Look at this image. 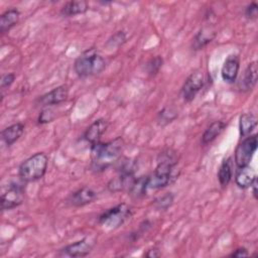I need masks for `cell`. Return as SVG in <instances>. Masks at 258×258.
Segmentation results:
<instances>
[{"label": "cell", "mask_w": 258, "mask_h": 258, "mask_svg": "<svg viewBox=\"0 0 258 258\" xmlns=\"http://www.w3.org/2000/svg\"><path fill=\"white\" fill-rule=\"evenodd\" d=\"M124 140L122 137H117L108 142H97L92 145L91 149V167L99 172L103 171L115 162H117L123 152Z\"/></svg>", "instance_id": "6da1fadb"}, {"label": "cell", "mask_w": 258, "mask_h": 258, "mask_svg": "<svg viewBox=\"0 0 258 258\" xmlns=\"http://www.w3.org/2000/svg\"><path fill=\"white\" fill-rule=\"evenodd\" d=\"M48 157L43 152H37L25 159L19 166L18 174L22 181L31 182L43 177L46 172Z\"/></svg>", "instance_id": "7a4b0ae2"}, {"label": "cell", "mask_w": 258, "mask_h": 258, "mask_svg": "<svg viewBox=\"0 0 258 258\" xmlns=\"http://www.w3.org/2000/svg\"><path fill=\"white\" fill-rule=\"evenodd\" d=\"M106 68L104 58L98 54L95 48H91L82 53L75 61L74 69L81 78L92 77L101 74Z\"/></svg>", "instance_id": "3957f363"}, {"label": "cell", "mask_w": 258, "mask_h": 258, "mask_svg": "<svg viewBox=\"0 0 258 258\" xmlns=\"http://www.w3.org/2000/svg\"><path fill=\"white\" fill-rule=\"evenodd\" d=\"M131 216V210L126 204H119L104 212L99 217V223L106 228L116 229Z\"/></svg>", "instance_id": "277c9868"}, {"label": "cell", "mask_w": 258, "mask_h": 258, "mask_svg": "<svg viewBox=\"0 0 258 258\" xmlns=\"http://www.w3.org/2000/svg\"><path fill=\"white\" fill-rule=\"evenodd\" d=\"M175 165H172L167 162L157 161V166L151 176H148V187L149 188H161L173 181L176 178L173 175V168Z\"/></svg>", "instance_id": "5b68a950"}, {"label": "cell", "mask_w": 258, "mask_h": 258, "mask_svg": "<svg viewBox=\"0 0 258 258\" xmlns=\"http://www.w3.org/2000/svg\"><path fill=\"white\" fill-rule=\"evenodd\" d=\"M257 135L246 136L240 142L235 150V162L238 167L249 165L256 149H257Z\"/></svg>", "instance_id": "8992f818"}, {"label": "cell", "mask_w": 258, "mask_h": 258, "mask_svg": "<svg viewBox=\"0 0 258 258\" xmlns=\"http://www.w3.org/2000/svg\"><path fill=\"white\" fill-rule=\"evenodd\" d=\"M204 86V75L201 71L191 73L184 81L181 88V95L185 102H190Z\"/></svg>", "instance_id": "52a82bcc"}, {"label": "cell", "mask_w": 258, "mask_h": 258, "mask_svg": "<svg viewBox=\"0 0 258 258\" xmlns=\"http://www.w3.org/2000/svg\"><path fill=\"white\" fill-rule=\"evenodd\" d=\"M24 187L20 184H12L7 191L1 196V210H11L23 203L24 200Z\"/></svg>", "instance_id": "ba28073f"}, {"label": "cell", "mask_w": 258, "mask_h": 258, "mask_svg": "<svg viewBox=\"0 0 258 258\" xmlns=\"http://www.w3.org/2000/svg\"><path fill=\"white\" fill-rule=\"evenodd\" d=\"M69 97V89L67 86H59L48 93L42 95L38 99V103L42 107H48L52 105H58L64 102Z\"/></svg>", "instance_id": "9c48e42d"}, {"label": "cell", "mask_w": 258, "mask_h": 258, "mask_svg": "<svg viewBox=\"0 0 258 258\" xmlns=\"http://www.w3.org/2000/svg\"><path fill=\"white\" fill-rule=\"evenodd\" d=\"M240 68V59L236 54L229 55L223 63L221 70L222 79L227 83H234L237 79L238 72Z\"/></svg>", "instance_id": "30bf717a"}, {"label": "cell", "mask_w": 258, "mask_h": 258, "mask_svg": "<svg viewBox=\"0 0 258 258\" xmlns=\"http://www.w3.org/2000/svg\"><path fill=\"white\" fill-rule=\"evenodd\" d=\"M135 179L133 172H120L118 176L110 179L107 186L111 192H118L125 189L129 190Z\"/></svg>", "instance_id": "8fae6325"}, {"label": "cell", "mask_w": 258, "mask_h": 258, "mask_svg": "<svg viewBox=\"0 0 258 258\" xmlns=\"http://www.w3.org/2000/svg\"><path fill=\"white\" fill-rule=\"evenodd\" d=\"M94 247V241L89 238L82 239L73 244L68 245L63 252L71 257H84L87 256Z\"/></svg>", "instance_id": "7c38bea8"}, {"label": "cell", "mask_w": 258, "mask_h": 258, "mask_svg": "<svg viewBox=\"0 0 258 258\" xmlns=\"http://www.w3.org/2000/svg\"><path fill=\"white\" fill-rule=\"evenodd\" d=\"M108 128V122L105 119H98L94 121L85 131L84 137L85 139L90 142L92 145L99 142L102 135L106 132Z\"/></svg>", "instance_id": "4fadbf2b"}, {"label": "cell", "mask_w": 258, "mask_h": 258, "mask_svg": "<svg viewBox=\"0 0 258 258\" xmlns=\"http://www.w3.org/2000/svg\"><path fill=\"white\" fill-rule=\"evenodd\" d=\"M96 198L97 194L92 188L84 186L71 195L69 203L75 207H83L92 203Z\"/></svg>", "instance_id": "5bb4252c"}, {"label": "cell", "mask_w": 258, "mask_h": 258, "mask_svg": "<svg viewBox=\"0 0 258 258\" xmlns=\"http://www.w3.org/2000/svg\"><path fill=\"white\" fill-rule=\"evenodd\" d=\"M257 73H258L257 62L256 61L250 62L246 68L243 77L240 80L239 88L244 92L252 90L257 82V77H258Z\"/></svg>", "instance_id": "9a60e30c"}, {"label": "cell", "mask_w": 258, "mask_h": 258, "mask_svg": "<svg viewBox=\"0 0 258 258\" xmlns=\"http://www.w3.org/2000/svg\"><path fill=\"white\" fill-rule=\"evenodd\" d=\"M216 33V30L211 25H205L202 27L192 40V49L198 50L206 46L215 38Z\"/></svg>", "instance_id": "2e32d148"}, {"label": "cell", "mask_w": 258, "mask_h": 258, "mask_svg": "<svg viewBox=\"0 0 258 258\" xmlns=\"http://www.w3.org/2000/svg\"><path fill=\"white\" fill-rule=\"evenodd\" d=\"M256 178L255 170L250 165L239 167L235 175V182L240 188H248Z\"/></svg>", "instance_id": "e0dca14e"}, {"label": "cell", "mask_w": 258, "mask_h": 258, "mask_svg": "<svg viewBox=\"0 0 258 258\" xmlns=\"http://www.w3.org/2000/svg\"><path fill=\"white\" fill-rule=\"evenodd\" d=\"M23 132H24V125L22 123L12 124L1 132L2 140L7 146H10L22 136Z\"/></svg>", "instance_id": "ac0fdd59"}, {"label": "cell", "mask_w": 258, "mask_h": 258, "mask_svg": "<svg viewBox=\"0 0 258 258\" xmlns=\"http://www.w3.org/2000/svg\"><path fill=\"white\" fill-rule=\"evenodd\" d=\"M226 123L223 121H215L213 122L204 132L202 136V143L204 145H207L211 142H213L225 129Z\"/></svg>", "instance_id": "d6986e66"}, {"label": "cell", "mask_w": 258, "mask_h": 258, "mask_svg": "<svg viewBox=\"0 0 258 258\" xmlns=\"http://www.w3.org/2000/svg\"><path fill=\"white\" fill-rule=\"evenodd\" d=\"M20 13L17 9H9L5 11L0 17V31L5 33L10 28H12L19 20Z\"/></svg>", "instance_id": "ffe728a7"}, {"label": "cell", "mask_w": 258, "mask_h": 258, "mask_svg": "<svg viewBox=\"0 0 258 258\" xmlns=\"http://www.w3.org/2000/svg\"><path fill=\"white\" fill-rule=\"evenodd\" d=\"M257 125V118L252 113H244L240 116L239 128L240 134L243 137L248 136Z\"/></svg>", "instance_id": "44dd1931"}, {"label": "cell", "mask_w": 258, "mask_h": 258, "mask_svg": "<svg viewBox=\"0 0 258 258\" xmlns=\"http://www.w3.org/2000/svg\"><path fill=\"white\" fill-rule=\"evenodd\" d=\"M233 176V162L232 158L229 157L225 159L218 171V179L222 186H227L231 181Z\"/></svg>", "instance_id": "7402d4cb"}, {"label": "cell", "mask_w": 258, "mask_h": 258, "mask_svg": "<svg viewBox=\"0 0 258 258\" xmlns=\"http://www.w3.org/2000/svg\"><path fill=\"white\" fill-rule=\"evenodd\" d=\"M88 10V3L86 1H69L61 8V14L64 16H74L85 13Z\"/></svg>", "instance_id": "603a6c76"}, {"label": "cell", "mask_w": 258, "mask_h": 258, "mask_svg": "<svg viewBox=\"0 0 258 258\" xmlns=\"http://www.w3.org/2000/svg\"><path fill=\"white\" fill-rule=\"evenodd\" d=\"M148 188V176H141L136 178L128 190L130 196L134 199H140L146 194V189Z\"/></svg>", "instance_id": "cb8c5ba5"}, {"label": "cell", "mask_w": 258, "mask_h": 258, "mask_svg": "<svg viewBox=\"0 0 258 258\" xmlns=\"http://www.w3.org/2000/svg\"><path fill=\"white\" fill-rule=\"evenodd\" d=\"M157 161H162V162H167L172 165H176L178 162V155L177 152L171 148H166L162 150L158 156H157Z\"/></svg>", "instance_id": "d4e9b609"}, {"label": "cell", "mask_w": 258, "mask_h": 258, "mask_svg": "<svg viewBox=\"0 0 258 258\" xmlns=\"http://www.w3.org/2000/svg\"><path fill=\"white\" fill-rule=\"evenodd\" d=\"M162 63H163V59L159 55H157L155 57H152L146 63V71H147V73L149 75L157 74L159 72L160 68L162 67Z\"/></svg>", "instance_id": "484cf974"}, {"label": "cell", "mask_w": 258, "mask_h": 258, "mask_svg": "<svg viewBox=\"0 0 258 258\" xmlns=\"http://www.w3.org/2000/svg\"><path fill=\"white\" fill-rule=\"evenodd\" d=\"M173 199H174V197L172 194H166V195L158 198L157 200H155L154 206L157 210H166L172 205Z\"/></svg>", "instance_id": "4316f807"}, {"label": "cell", "mask_w": 258, "mask_h": 258, "mask_svg": "<svg viewBox=\"0 0 258 258\" xmlns=\"http://www.w3.org/2000/svg\"><path fill=\"white\" fill-rule=\"evenodd\" d=\"M54 118V114H53V111L49 108H46L44 109L40 114H39V117H38V123L39 124H45V123H48V122H51Z\"/></svg>", "instance_id": "83f0119b"}, {"label": "cell", "mask_w": 258, "mask_h": 258, "mask_svg": "<svg viewBox=\"0 0 258 258\" xmlns=\"http://www.w3.org/2000/svg\"><path fill=\"white\" fill-rule=\"evenodd\" d=\"M245 15L249 19H256L258 15V6L255 2H252L250 5L246 7Z\"/></svg>", "instance_id": "f1b7e54d"}, {"label": "cell", "mask_w": 258, "mask_h": 258, "mask_svg": "<svg viewBox=\"0 0 258 258\" xmlns=\"http://www.w3.org/2000/svg\"><path fill=\"white\" fill-rule=\"evenodd\" d=\"M14 80H15V75L12 73L3 76L1 79V89L4 90V89L10 87L12 85V83L14 82Z\"/></svg>", "instance_id": "f546056e"}, {"label": "cell", "mask_w": 258, "mask_h": 258, "mask_svg": "<svg viewBox=\"0 0 258 258\" xmlns=\"http://www.w3.org/2000/svg\"><path fill=\"white\" fill-rule=\"evenodd\" d=\"M230 256L231 257H246V256H249V253L246 248L242 247V248L236 249Z\"/></svg>", "instance_id": "4dcf8cb0"}, {"label": "cell", "mask_w": 258, "mask_h": 258, "mask_svg": "<svg viewBox=\"0 0 258 258\" xmlns=\"http://www.w3.org/2000/svg\"><path fill=\"white\" fill-rule=\"evenodd\" d=\"M147 257H150V258H155V257H159L160 256V253L157 249H150L148 250V252L145 254Z\"/></svg>", "instance_id": "1f68e13d"}, {"label": "cell", "mask_w": 258, "mask_h": 258, "mask_svg": "<svg viewBox=\"0 0 258 258\" xmlns=\"http://www.w3.org/2000/svg\"><path fill=\"white\" fill-rule=\"evenodd\" d=\"M251 186L253 187V196L255 199H257V178H255V180L253 181Z\"/></svg>", "instance_id": "d6a6232c"}]
</instances>
